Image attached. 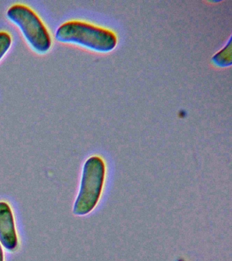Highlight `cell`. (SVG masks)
Wrapping results in <instances>:
<instances>
[{
    "label": "cell",
    "instance_id": "obj_1",
    "mask_svg": "<svg viewBox=\"0 0 232 261\" xmlns=\"http://www.w3.org/2000/svg\"><path fill=\"white\" fill-rule=\"evenodd\" d=\"M56 38L60 42L81 45L100 53L111 52L118 42L112 31L82 20L64 22L57 29Z\"/></svg>",
    "mask_w": 232,
    "mask_h": 261
},
{
    "label": "cell",
    "instance_id": "obj_4",
    "mask_svg": "<svg viewBox=\"0 0 232 261\" xmlns=\"http://www.w3.org/2000/svg\"><path fill=\"white\" fill-rule=\"evenodd\" d=\"M0 242L9 251L15 250L18 245L13 212L5 201L0 202Z\"/></svg>",
    "mask_w": 232,
    "mask_h": 261
},
{
    "label": "cell",
    "instance_id": "obj_2",
    "mask_svg": "<svg viewBox=\"0 0 232 261\" xmlns=\"http://www.w3.org/2000/svg\"><path fill=\"white\" fill-rule=\"evenodd\" d=\"M105 165L100 157L93 156L86 161L73 212L84 216L92 211L100 197L105 181Z\"/></svg>",
    "mask_w": 232,
    "mask_h": 261
},
{
    "label": "cell",
    "instance_id": "obj_7",
    "mask_svg": "<svg viewBox=\"0 0 232 261\" xmlns=\"http://www.w3.org/2000/svg\"><path fill=\"white\" fill-rule=\"evenodd\" d=\"M0 261H5V256H4V252L1 244H0Z\"/></svg>",
    "mask_w": 232,
    "mask_h": 261
},
{
    "label": "cell",
    "instance_id": "obj_3",
    "mask_svg": "<svg viewBox=\"0 0 232 261\" xmlns=\"http://www.w3.org/2000/svg\"><path fill=\"white\" fill-rule=\"evenodd\" d=\"M8 18L17 24L34 50L45 53L49 50L52 39L48 29L34 10L25 4H16L7 12Z\"/></svg>",
    "mask_w": 232,
    "mask_h": 261
},
{
    "label": "cell",
    "instance_id": "obj_6",
    "mask_svg": "<svg viewBox=\"0 0 232 261\" xmlns=\"http://www.w3.org/2000/svg\"><path fill=\"white\" fill-rule=\"evenodd\" d=\"M11 44V35L5 31H0V60L9 50Z\"/></svg>",
    "mask_w": 232,
    "mask_h": 261
},
{
    "label": "cell",
    "instance_id": "obj_5",
    "mask_svg": "<svg viewBox=\"0 0 232 261\" xmlns=\"http://www.w3.org/2000/svg\"><path fill=\"white\" fill-rule=\"evenodd\" d=\"M213 62L218 67H227L231 65V40L223 49L214 55Z\"/></svg>",
    "mask_w": 232,
    "mask_h": 261
}]
</instances>
